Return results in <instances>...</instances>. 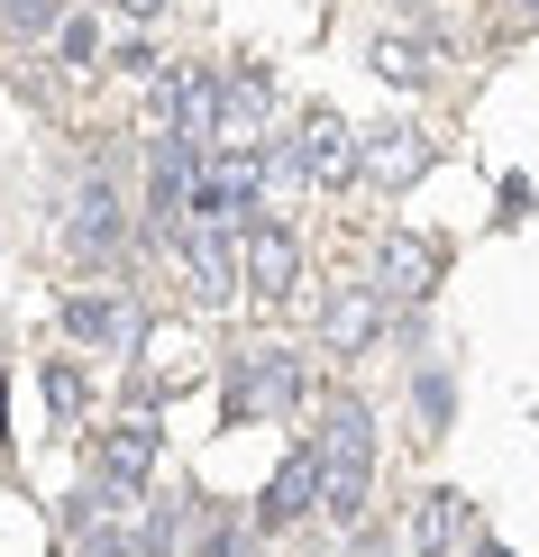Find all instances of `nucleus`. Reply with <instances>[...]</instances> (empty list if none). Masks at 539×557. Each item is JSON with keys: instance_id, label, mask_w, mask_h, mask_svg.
I'll return each instance as SVG.
<instances>
[{"instance_id": "f257e3e1", "label": "nucleus", "mask_w": 539, "mask_h": 557, "mask_svg": "<svg viewBox=\"0 0 539 557\" xmlns=\"http://www.w3.org/2000/svg\"><path fill=\"white\" fill-rule=\"evenodd\" d=\"M320 448V512L330 521H366V484H375V411L366 403H330L311 430Z\"/></svg>"}, {"instance_id": "7ed1b4c3", "label": "nucleus", "mask_w": 539, "mask_h": 557, "mask_svg": "<svg viewBox=\"0 0 539 557\" xmlns=\"http://www.w3.org/2000/svg\"><path fill=\"white\" fill-rule=\"evenodd\" d=\"M266 110H274V74H266V64H238V74H220V137H210V156H256V137H266Z\"/></svg>"}, {"instance_id": "39448f33", "label": "nucleus", "mask_w": 539, "mask_h": 557, "mask_svg": "<svg viewBox=\"0 0 539 557\" xmlns=\"http://www.w3.org/2000/svg\"><path fill=\"white\" fill-rule=\"evenodd\" d=\"M439 238H420V228H384V247H375V301H430L439 284Z\"/></svg>"}, {"instance_id": "1a4fd4ad", "label": "nucleus", "mask_w": 539, "mask_h": 557, "mask_svg": "<svg viewBox=\"0 0 539 557\" xmlns=\"http://www.w3.org/2000/svg\"><path fill=\"white\" fill-rule=\"evenodd\" d=\"M302 512H320V448L302 438V448L284 457V467L266 475V494H256V530H284Z\"/></svg>"}, {"instance_id": "dca6fc26", "label": "nucleus", "mask_w": 539, "mask_h": 557, "mask_svg": "<svg viewBox=\"0 0 539 557\" xmlns=\"http://www.w3.org/2000/svg\"><path fill=\"white\" fill-rule=\"evenodd\" d=\"M147 120L174 137V120H183V64H156L147 74Z\"/></svg>"}, {"instance_id": "f3484780", "label": "nucleus", "mask_w": 539, "mask_h": 557, "mask_svg": "<svg viewBox=\"0 0 539 557\" xmlns=\"http://www.w3.org/2000/svg\"><path fill=\"white\" fill-rule=\"evenodd\" d=\"M183 530H193V512H183V503H156V512H147V530H137V557H166Z\"/></svg>"}, {"instance_id": "9b49d317", "label": "nucleus", "mask_w": 539, "mask_h": 557, "mask_svg": "<svg viewBox=\"0 0 539 557\" xmlns=\"http://www.w3.org/2000/svg\"><path fill=\"white\" fill-rule=\"evenodd\" d=\"M156 448H166V430H156V411H128L120 430H101V448H91V467H101L110 484H147Z\"/></svg>"}, {"instance_id": "20e7f679", "label": "nucleus", "mask_w": 539, "mask_h": 557, "mask_svg": "<svg viewBox=\"0 0 539 557\" xmlns=\"http://www.w3.org/2000/svg\"><path fill=\"white\" fill-rule=\"evenodd\" d=\"M174 247H183V274H193V293L210 301V311H229V301L247 293V265H238V228H201V220H193Z\"/></svg>"}, {"instance_id": "0eeeda50", "label": "nucleus", "mask_w": 539, "mask_h": 557, "mask_svg": "<svg viewBox=\"0 0 539 557\" xmlns=\"http://www.w3.org/2000/svg\"><path fill=\"white\" fill-rule=\"evenodd\" d=\"M293 165H302V183H320V193L357 183V128H347L339 110H311L302 137H293Z\"/></svg>"}, {"instance_id": "423d86ee", "label": "nucleus", "mask_w": 539, "mask_h": 557, "mask_svg": "<svg viewBox=\"0 0 539 557\" xmlns=\"http://www.w3.org/2000/svg\"><path fill=\"white\" fill-rule=\"evenodd\" d=\"M64 247H74V257H91V265L128 247V211H120V193H110L101 174L74 183V201H64Z\"/></svg>"}, {"instance_id": "a211bd4d", "label": "nucleus", "mask_w": 539, "mask_h": 557, "mask_svg": "<svg viewBox=\"0 0 539 557\" xmlns=\"http://www.w3.org/2000/svg\"><path fill=\"white\" fill-rule=\"evenodd\" d=\"M46 411H56V421H74V411H83V366H46Z\"/></svg>"}, {"instance_id": "b1692460", "label": "nucleus", "mask_w": 539, "mask_h": 557, "mask_svg": "<svg viewBox=\"0 0 539 557\" xmlns=\"http://www.w3.org/2000/svg\"><path fill=\"white\" fill-rule=\"evenodd\" d=\"M476 557H512V548H503V540H476Z\"/></svg>"}, {"instance_id": "4be33fe9", "label": "nucleus", "mask_w": 539, "mask_h": 557, "mask_svg": "<svg viewBox=\"0 0 539 557\" xmlns=\"http://www.w3.org/2000/svg\"><path fill=\"white\" fill-rule=\"evenodd\" d=\"M74 557H137V540H128V530H83Z\"/></svg>"}, {"instance_id": "5701e85b", "label": "nucleus", "mask_w": 539, "mask_h": 557, "mask_svg": "<svg viewBox=\"0 0 539 557\" xmlns=\"http://www.w3.org/2000/svg\"><path fill=\"white\" fill-rule=\"evenodd\" d=\"M120 10H137V18H156V10H166V0H120Z\"/></svg>"}, {"instance_id": "f8f14e48", "label": "nucleus", "mask_w": 539, "mask_h": 557, "mask_svg": "<svg viewBox=\"0 0 539 557\" xmlns=\"http://www.w3.org/2000/svg\"><path fill=\"white\" fill-rule=\"evenodd\" d=\"M238 265H247V284H256V293H274V301H284V293L302 284V247H293V228L256 220L247 238H238Z\"/></svg>"}, {"instance_id": "ddd939ff", "label": "nucleus", "mask_w": 539, "mask_h": 557, "mask_svg": "<svg viewBox=\"0 0 539 557\" xmlns=\"http://www.w3.org/2000/svg\"><path fill=\"white\" fill-rule=\"evenodd\" d=\"M137 330H147V320H137L128 301H110V293L64 301V338H83V347H137Z\"/></svg>"}, {"instance_id": "aec40b11", "label": "nucleus", "mask_w": 539, "mask_h": 557, "mask_svg": "<svg viewBox=\"0 0 539 557\" xmlns=\"http://www.w3.org/2000/svg\"><path fill=\"white\" fill-rule=\"evenodd\" d=\"M0 18H10L19 37H46L56 28V0H0Z\"/></svg>"}, {"instance_id": "4468645a", "label": "nucleus", "mask_w": 539, "mask_h": 557, "mask_svg": "<svg viewBox=\"0 0 539 557\" xmlns=\"http://www.w3.org/2000/svg\"><path fill=\"white\" fill-rule=\"evenodd\" d=\"M366 64H375V74H384V83L420 91V83L439 74V46H420V37H375V46H366Z\"/></svg>"}, {"instance_id": "393cba45", "label": "nucleus", "mask_w": 539, "mask_h": 557, "mask_svg": "<svg viewBox=\"0 0 539 557\" xmlns=\"http://www.w3.org/2000/svg\"><path fill=\"white\" fill-rule=\"evenodd\" d=\"M512 10H522V18H539V0H512Z\"/></svg>"}, {"instance_id": "2eb2a0df", "label": "nucleus", "mask_w": 539, "mask_h": 557, "mask_svg": "<svg viewBox=\"0 0 539 557\" xmlns=\"http://www.w3.org/2000/svg\"><path fill=\"white\" fill-rule=\"evenodd\" d=\"M457 530H466V494H420V503H412V521H403V540L439 557V548L457 540Z\"/></svg>"}, {"instance_id": "f03ea898", "label": "nucleus", "mask_w": 539, "mask_h": 557, "mask_svg": "<svg viewBox=\"0 0 539 557\" xmlns=\"http://www.w3.org/2000/svg\"><path fill=\"white\" fill-rule=\"evenodd\" d=\"M302 366L284 357V347H247L238 366H229V421H256V411H293L302 403Z\"/></svg>"}, {"instance_id": "6e6552de", "label": "nucleus", "mask_w": 539, "mask_h": 557, "mask_svg": "<svg viewBox=\"0 0 539 557\" xmlns=\"http://www.w3.org/2000/svg\"><path fill=\"white\" fill-rule=\"evenodd\" d=\"M357 174L384 183V193H412V183L430 174V137L403 128V120H393V128H366V137H357Z\"/></svg>"}, {"instance_id": "6ab92c4d", "label": "nucleus", "mask_w": 539, "mask_h": 557, "mask_svg": "<svg viewBox=\"0 0 539 557\" xmlns=\"http://www.w3.org/2000/svg\"><path fill=\"white\" fill-rule=\"evenodd\" d=\"M56 55H64V64H91V55H101V37H91V18H56Z\"/></svg>"}, {"instance_id": "412c9836", "label": "nucleus", "mask_w": 539, "mask_h": 557, "mask_svg": "<svg viewBox=\"0 0 539 557\" xmlns=\"http://www.w3.org/2000/svg\"><path fill=\"white\" fill-rule=\"evenodd\" d=\"M110 64H120V74H137V83H147V74H156V64H166V55H156V46H147V37H120V46H110Z\"/></svg>"}, {"instance_id": "9d476101", "label": "nucleus", "mask_w": 539, "mask_h": 557, "mask_svg": "<svg viewBox=\"0 0 539 557\" xmlns=\"http://www.w3.org/2000/svg\"><path fill=\"white\" fill-rule=\"evenodd\" d=\"M384 338V301H375V284H339L330 301H320V347L330 357H357V347Z\"/></svg>"}]
</instances>
